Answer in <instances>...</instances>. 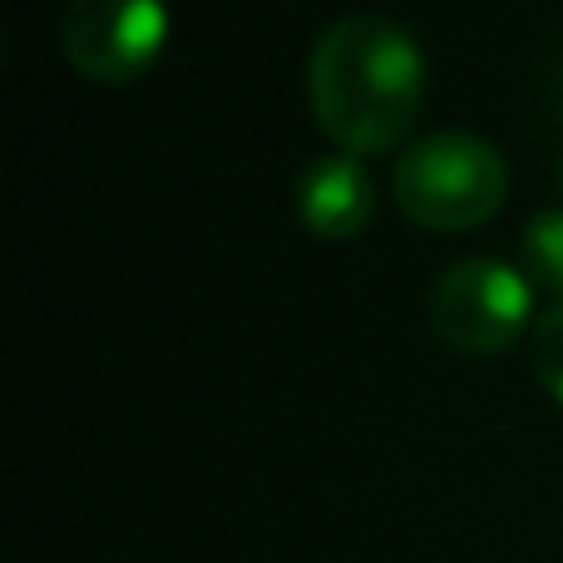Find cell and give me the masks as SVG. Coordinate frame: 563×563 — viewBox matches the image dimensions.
Instances as JSON below:
<instances>
[{"label": "cell", "mask_w": 563, "mask_h": 563, "mask_svg": "<svg viewBox=\"0 0 563 563\" xmlns=\"http://www.w3.org/2000/svg\"><path fill=\"white\" fill-rule=\"evenodd\" d=\"M168 40L164 0H69L59 20L65 59L95 85L139 79Z\"/></svg>", "instance_id": "obj_4"}, {"label": "cell", "mask_w": 563, "mask_h": 563, "mask_svg": "<svg viewBox=\"0 0 563 563\" xmlns=\"http://www.w3.org/2000/svg\"><path fill=\"white\" fill-rule=\"evenodd\" d=\"M430 327L450 351L499 356L534 331V287L499 257H460L430 282Z\"/></svg>", "instance_id": "obj_3"}, {"label": "cell", "mask_w": 563, "mask_h": 563, "mask_svg": "<svg viewBox=\"0 0 563 563\" xmlns=\"http://www.w3.org/2000/svg\"><path fill=\"white\" fill-rule=\"evenodd\" d=\"M529 361H534V376L549 390V400L563 406V301L539 311L534 331H529Z\"/></svg>", "instance_id": "obj_7"}, {"label": "cell", "mask_w": 563, "mask_h": 563, "mask_svg": "<svg viewBox=\"0 0 563 563\" xmlns=\"http://www.w3.org/2000/svg\"><path fill=\"white\" fill-rule=\"evenodd\" d=\"M307 104L341 154H386L406 144L420 119L426 55L400 20L351 10L311 45Z\"/></svg>", "instance_id": "obj_1"}, {"label": "cell", "mask_w": 563, "mask_h": 563, "mask_svg": "<svg viewBox=\"0 0 563 563\" xmlns=\"http://www.w3.org/2000/svg\"><path fill=\"white\" fill-rule=\"evenodd\" d=\"M519 273L534 291L563 301V208H544L519 233Z\"/></svg>", "instance_id": "obj_6"}, {"label": "cell", "mask_w": 563, "mask_h": 563, "mask_svg": "<svg viewBox=\"0 0 563 563\" xmlns=\"http://www.w3.org/2000/svg\"><path fill=\"white\" fill-rule=\"evenodd\" d=\"M297 218L311 238L351 243L376 218V178L356 154H321L297 174Z\"/></svg>", "instance_id": "obj_5"}, {"label": "cell", "mask_w": 563, "mask_h": 563, "mask_svg": "<svg viewBox=\"0 0 563 563\" xmlns=\"http://www.w3.org/2000/svg\"><path fill=\"white\" fill-rule=\"evenodd\" d=\"M396 208L426 233H470L489 223L509 198L505 154L485 134L470 129H440V134L410 139L396 158Z\"/></svg>", "instance_id": "obj_2"}]
</instances>
